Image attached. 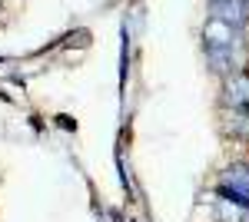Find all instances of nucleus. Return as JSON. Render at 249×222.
I'll use <instances>...</instances> for the list:
<instances>
[{
  "mask_svg": "<svg viewBox=\"0 0 249 222\" xmlns=\"http://www.w3.org/2000/svg\"><path fill=\"white\" fill-rule=\"evenodd\" d=\"M219 192L230 196V199H236V203L249 205V166L246 163H232V166L223 169V176H219Z\"/></svg>",
  "mask_w": 249,
  "mask_h": 222,
  "instance_id": "f257e3e1",
  "label": "nucleus"
},
{
  "mask_svg": "<svg viewBox=\"0 0 249 222\" xmlns=\"http://www.w3.org/2000/svg\"><path fill=\"white\" fill-rule=\"evenodd\" d=\"M203 43L206 47H236L239 43V27H232L219 17H210L203 23Z\"/></svg>",
  "mask_w": 249,
  "mask_h": 222,
  "instance_id": "f03ea898",
  "label": "nucleus"
},
{
  "mask_svg": "<svg viewBox=\"0 0 249 222\" xmlns=\"http://www.w3.org/2000/svg\"><path fill=\"white\" fill-rule=\"evenodd\" d=\"M223 100H226V110L249 113V76L246 73L226 76V83H223Z\"/></svg>",
  "mask_w": 249,
  "mask_h": 222,
  "instance_id": "7ed1b4c3",
  "label": "nucleus"
},
{
  "mask_svg": "<svg viewBox=\"0 0 249 222\" xmlns=\"http://www.w3.org/2000/svg\"><path fill=\"white\" fill-rule=\"evenodd\" d=\"M210 17H219L243 30V23L249 20V7L246 0H210Z\"/></svg>",
  "mask_w": 249,
  "mask_h": 222,
  "instance_id": "20e7f679",
  "label": "nucleus"
},
{
  "mask_svg": "<svg viewBox=\"0 0 249 222\" xmlns=\"http://www.w3.org/2000/svg\"><path fill=\"white\" fill-rule=\"evenodd\" d=\"M226 126H230V136H239V139H249V113L230 110V113H226Z\"/></svg>",
  "mask_w": 249,
  "mask_h": 222,
  "instance_id": "39448f33",
  "label": "nucleus"
}]
</instances>
